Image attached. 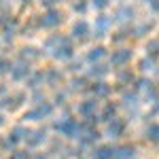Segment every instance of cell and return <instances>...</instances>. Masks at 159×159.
Here are the masks:
<instances>
[{"label":"cell","mask_w":159,"mask_h":159,"mask_svg":"<svg viewBox=\"0 0 159 159\" xmlns=\"http://www.w3.org/2000/svg\"><path fill=\"white\" fill-rule=\"evenodd\" d=\"M55 129H57L61 136H66V138H79V136H81V129H83V125H79L76 119L64 117L61 121L55 123Z\"/></svg>","instance_id":"1"},{"label":"cell","mask_w":159,"mask_h":159,"mask_svg":"<svg viewBox=\"0 0 159 159\" xmlns=\"http://www.w3.org/2000/svg\"><path fill=\"white\" fill-rule=\"evenodd\" d=\"M51 112H53V106L47 104V102H43V104H38L34 110H28L25 112V121H43L45 117H51Z\"/></svg>","instance_id":"2"},{"label":"cell","mask_w":159,"mask_h":159,"mask_svg":"<svg viewBox=\"0 0 159 159\" xmlns=\"http://www.w3.org/2000/svg\"><path fill=\"white\" fill-rule=\"evenodd\" d=\"M30 61H25V60H19L15 66L11 68V76H13V81H28L30 79Z\"/></svg>","instance_id":"3"},{"label":"cell","mask_w":159,"mask_h":159,"mask_svg":"<svg viewBox=\"0 0 159 159\" xmlns=\"http://www.w3.org/2000/svg\"><path fill=\"white\" fill-rule=\"evenodd\" d=\"M28 134H30V129H25L24 125H15V127H13V132L9 134V138H7V144H4V148L19 144L21 140H25V136H28Z\"/></svg>","instance_id":"4"},{"label":"cell","mask_w":159,"mask_h":159,"mask_svg":"<svg viewBox=\"0 0 159 159\" xmlns=\"http://www.w3.org/2000/svg\"><path fill=\"white\" fill-rule=\"evenodd\" d=\"M72 45H70V40L68 38H61V43L53 49V57L55 60H72Z\"/></svg>","instance_id":"5"},{"label":"cell","mask_w":159,"mask_h":159,"mask_svg":"<svg viewBox=\"0 0 159 159\" xmlns=\"http://www.w3.org/2000/svg\"><path fill=\"white\" fill-rule=\"evenodd\" d=\"M61 21H64L61 13L55 11V9H51V11H47V13H45V17L40 19V25H43V28H57Z\"/></svg>","instance_id":"6"},{"label":"cell","mask_w":159,"mask_h":159,"mask_svg":"<svg viewBox=\"0 0 159 159\" xmlns=\"http://www.w3.org/2000/svg\"><path fill=\"white\" fill-rule=\"evenodd\" d=\"M47 140V132L45 129H38V132H30V134L25 136V142H28V147H40L43 142Z\"/></svg>","instance_id":"7"},{"label":"cell","mask_w":159,"mask_h":159,"mask_svg":"<svg viewBox=\"0 0 159 159\" xmlns=\"http://www.w3.org/2000/svg\"><path fill=\"white\" fill-rule=\"evenodd\" d=\"M110 21L108 17H98V21H96V34L93 36H98V38H102L106 32H108V28H110Z\"/></svg>","instance_id":"8"},{"label":"cell","mask_w":159,"mask_h":159,"mask_svg":"<svg viewBox=\"0 0 159 159\" xmlns=\"http://www.w3.org/2000/svg\"><path fill=\"white\" fill-rule=\"evenodd\" d=\"M87 34H89V25H87L85 21H79V24L72 28V38H76V40H85Z\"/></svg>","instance_id":"9"},{"label":"cell","mask_w":159,"mask_h":159,"mask_svg":"<svg viewBox=\"0 0 159 159\" xmlns=\"http://www.w3.org/2000/svg\"><path fill=\"white\" fill-rule=\"evenodd\" d=\"M132 60V51L129 49H121L119 51V53H115V55H112V64H117V66H123V64H127V61Z\"/></svg>","instance_id":"10"},{"label":"cell","mask_w":159,"mask_h":159,"mask_svg":"<svg viewBox=\"0 0 159 159\" xmlns=\"http://www.w3.org/2000/svg\"><path fill=\"white\" fill-rule=\"evenodd\" d=\"M115 148H110V147H100L96 153H93V157L96 159H115Z\"/></svg>","instance_id":"11"},{"label":"cell","mask_w":159,"mask_h":159,"mask_svg":"<svg viewBox=\"0 0 159 159\" xmlns=\"http://www.w3.org/2000/svg\"><path fill=\"white\" fill-rule=\"evenodd\" d=\"M96 106H98V102H96V100H87L85 104H81V106H79V112H81V115H85V117H89V115L96 110Z\"/></svg>","instance_id":"12"},{"label":"cell","mask_w":159,"mask_h":159,"mask_svg":"<svg viewBox=\"0 0 159 159\" xmlns=\"http://www.w3.org/2000/svg\"><path fill=\"white\" fill-rule=\"evenodd\" d=\"M38 55H40V53H38L36 49H34V47H24V49L19 51V57H21V60H36Z\"/></svg>","instance_id":"13"},{"label":"cell","mask_w":159,"mask_h":159,"mask_svg":"<svg viewBox=\"0 0 159 159\" xmlns=\"http://www.w3.org/2000/svg\"><path fill=\"white\" fill-rule=\"evenodd\" d=\"M115 159H134V148L132 147H123L115 153Z\"/></svg>","instance_id":"14"},{"label":"cell","mask_w":159,"mask_h":159,"mask_svg":"<svg viewBox=\"0 0 159 159\" xmlns=\"http://www.w3.org/2000/svg\"><path fill=\"white\" fill-rule=\"evenodd\" d=\"M79 138H81V144H91V142H96V140L100 138V134L93 132V129H89L85 136H79Z\"/></svg>","instance_id":"15"},{"label":"cell","mask_w":159,"mask_h":159,"mask_svg":"<svg viewBox=\"0 0 159 159\" xmlns=\"http://www.w3.org/2000/svg\"><path fill=\"white\" fill-rule=\"evenodd\" d=\"M45 81H49L51 85H55L57 81H61V72L60 70H49V72H45Z\"/></svg>","instance_id":"16"},{"label":"cell","mask_w":159,"mask_h":159,"mask_svg":"<svg viewBox=\"0 0 159 159\" xmlns=\"http://www.w3.org/2000/svg\"><path fill=\"white\" fill-rule=\"evenodd\" d=\"M43 81H45V72H36L34 76H32V79H30V81H28V87H32V89H36V87L40 85Z\"/></svg>","instance_id":"17"},{"label":"cell","mask_w":159,"mask_h":159,"mask_svg":"<svg viewBox=\"0 0 159 159\" xmlns=\"http://www.w3.org/2000/svg\"><path fill=\"white\" fill-rule=\"evenodd\" d=\"M100 57H104V49H102V47H96V49H91L87 53V60L89 61H98Z\"/></svg>","instance_id":"18"},{"label":"cell","mask_w":159,"mask_h":159,"mask_svg":"<svg viewBox=\"0 0 159 159\" xmlns=\"http://www.w3.org/2000/svg\"><path fill=\"white\" fill-rule=\"evenodd\" d=\"M121 132H123V123H119V121L112 119V123H110V127H108V136H115V138H117Z\"/></svg>","instance_id":"19"},{"label":"cell","mask_w":159,"mask_h":159,"mask_svg":"<svg viewBox=\"0 0 159 159\" xmlns=\"http://www.w3.org/2000/svg\"><path fill=\"white\" fill-rule=\"evenodd\" d=\"M11 68H13L11 60L2 55V57H0V74H9V72H11Z\"/></svg>","instance_id":"20"},{"label":"cell","mask_w":159,"mask_h":159,"mask_svg":"<svg viewBox=\"0 0 159 159\" xmlns=\"http://www.w3.org/2000/svg\"><path fill=\"white\" fill-rule=\"evenodd\" d=\"M132 15H134V9H129V7H123L121 11L117 13V19H119V21H125V19H132Z\"/></svg>","instance_id":"21"},{"label":"cell","mask_w":159,"mask_h":159,"mask_svg":"<svg viewBox=\"0 0 159 159\" xmlns=\"http://www.w3.org/2000/svg\"><path fill=\"white\" fill-rule=\"evenodd\" d=\"M108 72V68H106V66H93V68H91V70H89V74H91V76H104V74Z\"/></svg>","instance_id":"22"},{"label":"cell","mask_w":159,"mask_h":159,"mask_svg":"<svg viewBox=\"0 0 159 159\" xmlns=\"http://www.w3.org/2000/svg\"><path fill=\"white\" fill-rule=\"evenodd\" d=\"M61 43V36H49L45 40V49H53V47H57Z\"/></svg>","instance_id":"23"},{"label":"cell","mask_w":159,"mask_h":159,"mask_svg":"<svg viewBox=\"0 0 159 159\" xmlns=\"http://www.w3.org/2000/svg\"><path fill=\"white\" fill-rule=\"evenodd\" d=\"M93 91H96V93H98V96H106V93H108L110 89L106 85H104V83H98V85L93 87Z\"/></svg>","instance_id":"24"},{"label":"cell","mask_w":159,"mask_h":159,"mask_svg":"<svg viewBox=\"0 0 159 159\" xmlns=\"http://www.w3.org/2000/svg\"><path fill=\"white\" fill-rule=\"evenodd\" d=\"M74 11L76 13H85L87 11V2L85 0H76V2H74Z\"/></svg>","instance_id":"25"},{"label":"cell","mask_w":159,"mask_h":159,"mask_svg":"<svg viewBox=\"0 0 159 159\" xmlns=\"http://www.w3.org/2000/svg\"><path fill=\"white\" fill-rule=\"evenodd\" d=\"M148 138H151V140H159V125H153V127L148 129Z\"/></svg>","instance_id":"26"},{"label":"cell","mask_w":159,"mask_h":159,"mask_svg":"<svg viewBox=\"0 0 159 159\" xmlns=\"http://www.w3.org/2000/svg\"><path fill=\"white\" fill-rule=\"evenodd\" d=\"M85 79H74L72 81V89H85Z\"/></svg>","instance_id":"27"},{"label":"cell","mask_w":159,"mask_h":159,"mask_svg":"<svg viewBox=\"0 0 159 159\" xmlns=\"http://www.w3.org/2000/svg\"><path fill=\"white\" fill-rule=\"evenodd\" d=\"M148 49H151L153 55H157V53H159V40H153V43L148 45Z\"/></svg>","instance_id":"28"},{"label":"cell","mask_w":159,"mask_h":159,"mask_svg":"<svg viewBox=\"0 0 159 159\" xmlns=\"http://www.w3.org/2000/svg\"><path fill=\"white\" fill-rule=\"evenodd\" d=\"M15 159H30L28 151H15Z\"/></svg>","instance_id":"29"},{"label":"cell","mask_w":159,"mask_h":159,"mask_svg":"<svg viewBox=\"0 0 159 159\" xmlns=\"http://www.w3.org/2000/svg\"><path fill=\"white\" fill-rule=\"evenodd\" d=\"M115 115V106H106V112H104V119L106 121H110V117Z\"/></svg>","instance_id":"30"},{"label":"cell","mask_w":159,"mask_h":159,"mask_svg":"<svg viewBox=\"0 0 159 159\" xmlns=\"http://www.w3.org/2000/svg\"><path fill=\"white\" fill-rule=\"evenodd\" d=\"M55 104H66V93H57V96H55Z\"/></svg>","instance_id":"31"},{"label":"cell","mask_w":159,"mask_h":159,"mask_svg":"<svg viewBox=\"0 0 159 159\" xmlns=\"http://www.w3.org/2000/svg\"><path fill=\"white\" fill-rule=\"evenodd\" d=\"M106 4H108V0H93V7L96 9H104Z\"/></svg>","instance_id":"32"},{"label":"cell","mask_w":159,"mask_h":159,"mask_svg":"<svg viewBox=\"0 0 159 159\" xmlns=\"http://www.w3.org/2000/svg\"><path fill=\"white\" fill-rule=\"evenodd\" d=\"M140 68H142V70H151V68H153V61H151V60H144L142 64H140Z\"/></svg>","instance_id":"33"},{"label":"cell","mask_w":159,"mask_h":159,"mask_svg":"<svg viewBox=\"0 0 159 159\" xmlns=\"http://www.w3.org/2000/svg\"><path fill=\"white\" fill-rule=\"evenodd\" d=\"M151 85H153L151 81H138V87L140 89H151Z\"/></svg>","instance_id":"34"},{"label":"cell","mask_w":159,"mask_h":159,"mask_svg":"<svg viewBox=\"0 0 159 159\" xmlns=\"http://www.w3.org/2000/svg\"><path fill=\"white\" fill-rule=\"evenodd\" d=\"M32 100H34L36 104H43V93H40V91H36V93L32 96Z\"/></svg>","instance_id":"35"},{"label":"cell","mask_w":159,"mask_h":159,"mask_svg":"<svg viewBox=\"0 0 159 159\" xmlns=\"http://www.w3.org/2000/svg\"><path fill=\"white\" fill-rule=\"evenodd\" d=\"M123 102L129 106V104H136V98H134V96H125V98H123Z\"/></svg>","instance_id":"36"},{"label":"cell","mask_w":159,"mask_h":159,"mask_svg":"<svg viewBox=\"0 0 159 159\" xmlns=\"http://www.w3.org/2000/svg\"><path fill=\"white\" fill-rule=\"evenodd\" d=\"M70 70H72V72L81 70V61H79V64H76V61H72V64H70Z\"/></svg>","instance_id":"37"},{"label":"cell","mask_w":159,"mask_h":159,"mask_svg":"<svg viewBox=\"0 0 159 159\" xmlns=\"http://www.w3.org/2000/svg\"><path fill=\"white\" fill-rule=\"evenodd\" d=\"M151 7H153V9L159 13V0H151Z\"/></svg>","instance_id":"38"},{"label":"cell","mask_w":159,"mask_h":159,"mask_svg":"<svg viewBox=\"0 0 159 159\" xmlns=\"http://www.w3.org/2000/svg\"><path fill=\"white\" fill-rule=\"evenodd\" d=\"M30 159H47L43 153H38V155H30Z\"/></svg>","instance_id":"39"},{"label":"cell","mask_w":159,"mask_h":159,"mask_svg":"<svg viewBox=\"0 0 159 159\" xmlns=\"http://www.w3.org/2000/svg\"><path fill=\"white\" fill-rule=\"evenodd\" d=\"M2 125H4V115L0 112V127H2Z\"/></svg>","instance_id":"40"},{"label":"cell","mask_w":159,"mask_h":159,"mask_svg":"<svg viewBox=\"0 0 159 159\" xmlns=\"http://www.w3.org/2000/svg\"><path fill=\"white\" fill-rule=\"evenodd\" d=\"M21 2H24V4H30V2H32V0H21Z\"/></svg>","instance_id":"41"}]
</instances>
